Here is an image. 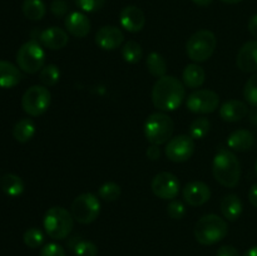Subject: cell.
I'll return each mask as SVG.
<instances>
[{
  "label": "cell",
  "instance_id": "cell-21",
  "mask_svg": "<svg viewBox=\"0 0 257 256\" xmlns=\"http://www.w3.org/2000/svg\"><path fill=\"white\" fill-rule=\"evenodd\" d=\"M255 143V137L248 130H236L227 137V146L231 151L246 152Z\"/></svg>",
  "mask_w": 257,
  "mask_h": 256
},
{
  "label": "cell",
  "instance_id": "cell-1",
  "mask_svg": "<svg viewBox=\"0 0 257 256\" xmlns=\"http://www.w3.org/2000/svg\"><path fill=\"white\" fill-rule=\"evenodd\" d=\"M186 98L183 82L173 75L158 78L152 88V102L160 112H172L180 108Z\"/></svg>",
  "mask_w": 257,
  "mask_h": 256
},
{
  "label": "cell",
  "instance_id": "cell-32",
  "mask_svg": "<svg viewBox=\"0 0 257 256\" xmlns=\"http://www.w3.org/2000/svg\"><path fill=\"white\" fill-rule=\"evenodd\" d=\"M24 243L30 248H38L44 243V233L40 228L30 227L23 235Z\"/></svg>",
  "mask_w": 257,
  "mask_h": 256
},
{
  "label": "cell",
  "instance_id": "cell-16",
  "mask_svg": "<svg viewBox=\"0 0 257 256\" xmlns=\"http://www.w3.org/2000/svg\"><path fill=\"white\" fill-rule=\"evenodd\" d=\"M236 64L245 73L257 72V40H248L238 50Z\"/></svg>",
  "mask_w": 257,
  "mask_h": 256
},
{
  "label": "cell",
  "instance_id": "cell-18",
  "mask_svg": "<svg viewBox=\"0 0 257 256\" xmlns=\"http://www.w3.org/2000/svg\"><path fill=\"white\" fill-rule=\"evenodd\" d=\"M65 29L75 38H85L90 32V20L84 13L72 12L65 18Z\"/></svg>",
  "mask_w": 257,
  "mask_h": 256
},
{
  "label": "cell",
  "instance_id": "cell-43",
  "mask_svg": "<svg viewBox=\"0 0 257 256\" xmlns=\"http://www.w3.org/2000/svg\"><path fill=\"white\" fill-rule=\"evenodd\" d=\"M192 2L198 7H208L213 0H192Z\"/></svg>",
  "mask_w": 257,
  "mask_h": 256
},
{
  "label": "cell",
  "instance_id": "cell-40",
  "mask_svg": "<svg viewBox=\"0 0 257 256\" xmlns=\"http://www.w3.org/2000/svg\"><path fill=\"white\" fill-rule=\"evenodd\" d=\"M146 155H147V158L151 161H157L158 158L161 157V150L160 146L157 145H151L150 147L146 151Z\"/></svg>",
  "mask_w": 257,
  "mask_h": 256
},
{
  "label": "cell",
  "instance_id": "cell-28",
  "mask_svg": "<svg viewBox=\"0 0 257 256\" xmlns=\"http://www.w3.org/2000/svg\"><path fill=\"white\" fill-rule=\"evenodd\" d=\"M211 130V122L208 118L206 117H200L196 118L192 123L190 124V137L193 140H203L206 136L208 135Z\"/></svg>",
  "mask_w": 257,
  "mask_h": 256
},
{
  "label": "cell",
  "instance_id": "cell-36",
  "mask_svg": "<svg viewBox=\"0 0 257 256\" xmlns=\"http://www.w3.org/2000/svg\"><path fill=\"white\" fill-rule=\"evenodd\" d=\"M107 0H75V4L82 12L95 13L104 7Z\"/></svg>",
  "mask_w": 257,
  "mask_h": 256
},
{
  "label": "cell",
  "instance_id": "cell-5",
  "mask_svg": "<svg viewBox=\"0 0 257 256\" xmlns=\"http://www.w3.org/2000/svg\"><path fill=\"white\" fill-rule=\"evenodd\" d=\"M175 131L172 118L163 112L152 113L145 122V136L151 145L161 146L171 140Z\"/></svg>",
  "mask_w": 257,
  "mask_h": 256
},
{
  "label": "cell",
  "instance_id": "cell-45",
  "mask_svg": "<svg viewBox=\"0 0 257 256\" xmlns=\"http://www.w3.org/2000/svg\"><path fill=\"white\" fill-rule=\"evenodd\" d=\"M222 3H225V4H238V3H241L242 0H221Z\"/></svg>",
  "mask_w": 257,
  "mask_h": 256
},
{
  "label": "cell",
  "instance_id": "cell-14",
  "mask_svg": "<svg viewBox=\"0 0 257 256\" xmlns=\"http://www.w3.org/2000/svg\"><path fill=\"white\" fill-rule=\"evenodd\" d=\"M124 42V34L114 25L102 27L95 34V44L103 50H115Z\"/></svg>",
  "mask_w": 257,
  "mask_h": 256
},
{
  "label": "cell",
  "instance_id": "cell-15",
  "mask_svg": "<svg viewBox=\"0 0 257 256\" xmlns=\"http://www.w3.org/2000/svg\"><path fill=\"white\" fill-rule=\"evenodd\" d=\"M119 23L123 29L130 33H138L146 24V17L142 10L135 5L123 8L119 14Z\"/></svg>",
  "mask_w": 257,
  "mask_h": 256
},
{
  "label": "cell",
  "instance_id": "cell-4",
  "mask_svg": "<svg viewBox=\"0 0 257 256\" xmlns=\"http://www.w3.org/2000/svg\"><path fill=\"white\" fill-rule=\"evenodd\" d=\"M43 226L49 237L54 240H64L72 232L74 218L72 212L60 206L50 207L43 218Z\"/></svg>",
  "mask_w": 257,
  "mask_h": 256
},
{
  "label": "cell",
  "instance_id": "cell-34",
  "mask_svg": "<svg viewBox=\"0 0 257 256\" xmlns=\"http://www.w3.org/2000/svg\"><path fill=\"white\" fill-rule=\"evenodd\" d=\"M243 97L246 102L257 108V72L253 73L252 77L246 82L243 88Z\"/></svg>",
  "mask_w": 257,
  "mask_h": 256
},
{
  "label": "cell",
  "instance_id": "cell-38",
  "mask_svg": "<svg viewBox=\"0 0 257 256\" xmlns=\"http://www.w3.org/2000/svg\"><path fill=\"white\" fill-rule=\"evenodd\" d=\"M68 4L64 2V0H53L52 4H50V12L58 18L64 17L68 13Z\"/></svg>",
  "mask_w": 257,
  "mask_h": 256
},
{
  "label": "cell",
  "instance_id": "cell-27",
  "mask_svg": "<svg viewBox=\"0 0 257 256\" xmlns=\"http://www.w3.org/2000/svg\"><path fill=\"white\" fill-rule=\"evenodd\" d=\"M22 10L25 18L37 22V20L44 18L45 13H47V7L43 3V0H24Z\"/></svg>",
  "mask_w": 257,
  "mask_h": 256
},
{
  "label": "cell",
  "instance_id": "cell-29",
  "mask_svg": "<svg viewBox=\"0 0 257 256\" xmlns=\"http://www.w3.org/2000/svg\"><path fill=\"white\" fill-rule=\"evenodd\" d=\"M120 53H122V58L124 59V62L130 63V64H136L142 59V48L135 40H130L125 43L122 47Z\"/></svg>",
  "mask_w": 257,
  "mask_h": 256
},
{
  "label": "cell",
  "instance_id": "cell-12",
  "mask_svg": "<svg viewBox=\"0 0 257 256\" xmlns=\"http://www.w3.org/2000/svg\"><path fill=\"white\" fill-rule=\"evenodd\" d=\"M152 192L162 200H175L180 193L181 183L178 178L171 172H160L151 182Z\"/></svg>",
  "mask_w": 257,
  "mask_h": 256
},
{
  "label": "cell",
  "instance_id": "cell-39",
  "mask_svg": "<svg viewBox=\"0 0 257 256\" xmlns=\"http://www.w3.org/2000/svg\"><path fill=\"white\" fill-rule=\"evenodd\" d=\"M216 256H241L240 252L236 247L230 245H225L221 246L220 248L217 250V255Z\"/></svg>",
  "mask_w": 257,
  "mask_h": 256
},
{
  "label": "cell",
  "instance_id": "cell-9",
  "mask_svg": "<svg viewBox=\"0 0 257 256\" xmlns=\"http://www.w3.org/2000/svg\"><path fill=\"white\" fill-rule=\"evenodd\" d=\"M52 102V94L45 85H32L22 98V107L27 114L39 117L45 113Z\"/></svg>",
  "mask_w": 257,
  "mask_h": 256
},
{
  "label": "cell",
  "instance_id": "cell-42",
  "mask_svg": "<svg viewBox=\"0 0 257 256\" xmlns=\"http://www.w3.org/2000/svg\"><path fill=\"white\" fill-rule=\"evenodd\" d=\"M248 200H250L251 205L257 208V183L251 186L250 191H248Z\"/></svg>",
  "mask_w": 257,
  "mask_h": 256
},
{
  "label": "cell",
  "instance_id": "cell-2",
  "mask_svg": "<svg viewBox=\"0 0 257 256\" xmlns=\"http://www.w3.org/2000/svg\"><path fill=\"white\" fill-rule=\"evenodd\" d=\"M212 173L216 181L225 187H236L241 178V165L237 156L231 150L221 148L213 157Z\"/></svg>",
  "mask_w": 257,
  "mask_h": 256
},
{
  "label": "cell",
  "instance_id": "cell-13",
  "mask_svg": "<svg viewBox=\"0 0 257 256\" xmlns=\"http://www.w3.org/2000/svg\"><path fill=\"white\" fill-rule=\"evenodd\" d=\"M182 196L186 203L193 206V207H197V206H202L210 201L211 190L202 181H192L183 187Z\"/></svg>",
  "mask_w": 257,
  "mask_h": 256
},
{
  "label": "cell",
  "instance_id": "cell-7",
  "mask_svg": "<svg viewBox=\"0 0 257 256\" xmlns=\"http://www.w3.org/2000/svg\"><path fill=\"white\" fill-rule=\"evenodd\" d=\"M45 63V52L38 40L32 39L19 48L17 53V64L24 73L34 74L42 70Z\"/></svg>",
  "mask_w": 257,
  "mask_h": 256
},
{
  "label": "cell",
  "instance_id": "cell-22",
  "mask_svg": "<svg viewBox=\"0 0 257 256\" xmlns=\"http://www.w3.org/2000/svg\"><path fill=\"white\" fill-rule=\"evenodd\" d=\"M221 212L223 217L231 222L238 220L242 213V201L235 193L225 196L221 201Z\"/></svg>",
  "mask_w": 257,
  "mask_h": 256
},
{
  "label": "cell",
  "instance_id": "cell-8",
  "mask_svg": "<svg viewBox=\"0 0 257 256\" xmlns=\"http://www.w3.org/2000/svg\"><path fill=\"white\" fill-rule=\"evenodd\" d=\"M73 218L77 222L88 225L94 222L100 213V201L94 193H82L77 196L70 207Z\"/></svg>",
  "mask_w": 257,
  "mask_h": 256
},
{
  "label": "cell",
  "instance_id": "cell-20",
  "mask_svg": "<svg viewBox=\"0 0 257 256\" xmlns=\"http://www.w3.org/2000/svg\"><path fill=\"white\" fill-rule=\"evenodd\" d=\"M22 80V70L8 60H0V88L10 89Z\"/></svg>",
  "mask_w": 257,
  "mask_h": 256
},
{
  "label": "cell",
  "instance_id": "cell-44",
  "mask_svg": "<svg viewBox=\"0 0 257 256\" xmlns=\"http://www.w3.org/2000/svg\"><path fill=\"white\" fill-rule=\"evenodd\" d=\"M243 256H257V246H255V247H251L250 250L246 251V253Z\"/></svg>",
  "mask_w": 257,
  "mask_h": 256
},
{
  "label": "cell",
  "instance_id": "cell-30",
  "mask_svg": "<svg viewBox=\"0 0 257 256\" xmlns=\"http://www.w3.org/2000/svg\"><path fill=\"white\" fill-rule=\"evenodd\" d=\"M39 79L45 87H53L60 79V70L55 64H48L42 68L39 72Z\"/></svg>",
  "mask_w": 257,
  "mask_h": 256
},
{
  "label": "cell",
  "instance_id": "cell-31",
  "mask_svg": "<svg viewBox=\"0 0 257 256\" xmlns=\"http://www.w3.org/2000/svg\"><path fill=\"white\" fill-rule=\"evenodd\" d=\"M120 186L115 182H105L98 188V195L102 200L107 201V202H113L117 201L120 197Z\"/></svg>",
  "mask_w": 257,
  "mask_h": 256
},
{
  "label": "cell",
  "instance_id": "cell-19",
  "mask_svg": "<svg viewBox=\"0 0 257 256\" xmlns=\"http://www.w3.org/2000/svg\"><path fill=\"white\" fill-rule=\"evenodd\" d=\"M247 113L248 108L246 103L238 99L227 100L220 107V117L225 122H240L241 119H243L247 115Z\"/></svg>",
  "mask_w": 257,
  "mask_h": 256
},
{
  "label": "cell",
  "instance_id": "cell-24",
  "mask_svg": "<svg viewBox=\"0 0 257 256\" xmlns=\"http://www.w3.org/2000/svg\"><path fill=\"white\" fill-rule=\"evenodd\" d=\"M0 188L9 197H18L24 192V181L14 173H7L0 177Z\"/></svg>",
  "mask_w": 257,
  "mask_h": 256
},
{
  "label": "cell",
  "instance_id": "cell-46",
  "mask_svg": "<svg viewBox=\"0 0 257 256\" xmlns=\"http://www.w3.org/2000/svg\"><path fill=\"white\" fill-rule=\"evenodd\" d=\"M255 172H256V176H257V161H256V165H255Z\"/></svg>",
  "mask_w": 257,
  "mask_h": 256
},
{
  "label": "cell",
  "instance_id": "cell-10",
  "mask_svg": "<svg viewBox=\"0 0 257 256\" xmlns=\"http://www.w3.org/2000/svg\"><path fill=\"white\" fill-rule=\"evenodd\" d=\"M188 110L196 114L213 113L220 105V95L211 89H198L191 93L186 100Z\"/></svg>",
  "mask_w": 257,
  "mask_h": 256
},
{
  "label": "cell",
  "instance_id": "cell-25",
  "mask_svg": "<svg viewBox=\"0 0 257 256\" xmlns=\"http://www.w3.org/2000/svg\"><path fill=\"white\" fill-rule=\"evenodd\" d=\"M35 123L29 118H23L18 120L13 127V137L20 143H27L34 137Z\"/></svg>",
  "mask_w": 257,
  "mask_h": 256
},
{
  "label": "cell",
  "instance_id": "cell-37",
  "mask_svg": "<svg viewBox=\"0 0 257 256\" xmlns=\"http://www.w3.org/2000/svg\"><path fill=\"white\" fill-rule=\"evenodd\" d=\"M40 256H65V250L59 243L50 242L40 250Z\"/></svg>",
  "mask_w": 257,
  "mask_h": 256
},
{
  "label": "cell",
  "instance_id": "cell-35",
  "mask_svg": "<svg viewBox=\"0 0 257 256\" xmlns=\"http://www.w3.org/2000/svg\"><path fill=\"white\" fill-rule=\"evenodd\" d=\"M167 213L173 220H182L186 215V207L182 201L171 200L167 206Z\"/></svg>",
  "mask_w": 257,
  "mask_h": 256
},
{
  "label": "cell",
  "instance_id": "cell-41",
  "mask_svg": "<svg viewBox=\"0 0 257 256\" xmlns=\"http://www.w3.org/2000/svg\"><path fill=\"white\" fill-rule=\"evenodd\" d=\"M248 32L257 40V14H253L248 20Z\"/></svg>",
  "mask_w": 257,
  "mask_h": 256
},
{
  "label": "cell",
  "instance_id": "cell-23",
  "mask_svg": "<svg viewBox=\"0 0 257 256\" xmlns=\"http://www.w3.org/2000/svg\"><path fill=\"white\" fill-rule=\"evenodd\" d=\"M206 79V73L201 65L192 63V64H188L187 67L183 69L182 73V82L185 84V87L191 88V89H196V88H200L201 85L205 83Z\"/></svg>",
  "mask_w": 257,
  "mask_h": 256
},
{
  "label": "cell",
  "instance_id": "cell-6",
  "mask_svg": "<svg viewBox=\"0 0 257 256\" xmlns=\"http://www.w3.org/2000/svg\"><path fill=\"white\" fill-rule=\"evenodd\" d=\"M216 47H217L216 35L211 30L202 29L191 35L186 43V52L191 60L195 63H202L212 57Z\"/></svg>",
  "mask_w": 257,
  "mask_h": 256
},
{
  "label": "cell",
  "instance_id": "cell-26",
  "mask_svg": "<svg viewBox=\"0 0 257 256\" xmlns=\"http://www.w3.org/2000/svg\"><path fill=\"white\" fill-rule=\"evenodd\" d=\"M146 63H147L148 72H150V74L153 75V77L162 78L165 77L166 73H167V62H166V59L162 57V54H160V53H150Z\"/></svg>",
  "mask_w": 257,
  "mask_h": 256
},
{
  "label": "cell",
  "instance_id": "cell-3",
  "mask_svg": "<svg viewBox=\"0 0 257 256\" xmlns=\"http://www.w3.org/2000/svg\"><path fill=\"white\" fill-rule=\"evenodd\" d=\"M228 225L215 213L205 215L196 222L195 237L201 245L210 246L220 242L227 236Z\"/></svg>",
  "mask_w": 257,
  "mask_h": 256
},
{
  "label": "cell",
  "instance_id": "cell-33",
  "mask_svg": "<svg viewBox=\"0 0 257 256\" xmlns=\"http://www.w3.org/2000/svg\"><path fill=\"white\" fill-rule=\"evenodd\" d=\"M70 246H72L75 256H97L98 253L97 245L92 241L77 240Z\"/></svg>",
  "mask_w": 257,
  "mask_h": 256
},
{
  "label": "cell",
  "instance_id": "cell-17",
  "mask_svg": "<svg viewBox=\"0 0 257 256\" xmlns=\"http://www.w3.org/2000/svg\"><path fill=\"white\" fill-rule=\"evenodd\" d=\"M39 43L50 50L63 49L68 44V33L59 27H50L39 33Z\"/></svg>",
  "mask_w": 257,
  "mask_h": 256
},
{
  "label": "cell",
  "instance_id": "cell-11",
  "mask_svg": "<svg viewBox=\"0 0 257 256\" xmlns=\"http://www.w3.org/2000/svg\"><path fill=\"white\" fill-rule=\"evenodd\" d=\"M165 152L168 160L172 162H186L192 157L193 152H195V140L186 135L171 138L166 145Z\"/></svg>",
  "mask_w": 257,
  "mask_h": 256
}]
</instances>
